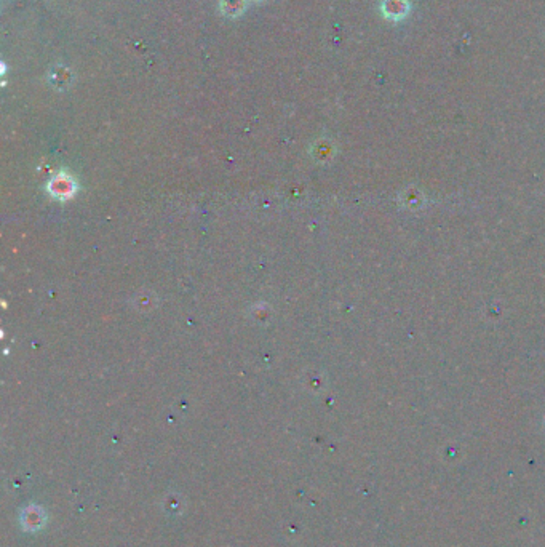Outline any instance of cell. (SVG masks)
I'll list each match as a JSON object with an SVG mask.
<instances>
[{
	"mask_svg": "<svg viewBox=\"0 0 545 547\" xmlns=\"http://www.w3.org/2000/svg\"><path fill=\"white\" fill-rule=\"evenodd\" d=\"M21 521H23L24 528L29 530V531H36L45 524L43 510L40 509V508H36V506H32V508H28L26 510L23 512Z\"/></svg>",
	"mask_w": 545,
	"mask_h": 547,
	"instance_id": "6da1fadb",
	"label": "cell"
},
{
	"mask_svg": "<svg viewBox=\"0 0 545 547\" xmlns=\"http://www.w3.org/2000/svg\"><path fill=\"white\" fill-rule=\"evenodd\" d=\"M382 10L389 18L398 19L407 14L408 2L407 0H386V2H384V5H382Z\"/></svg>",
	"mask_w": 545,
	"mask_h": 547,
	"instance_id": "7a4b0ae2",
	"label": "cell"
}]
</instances>
